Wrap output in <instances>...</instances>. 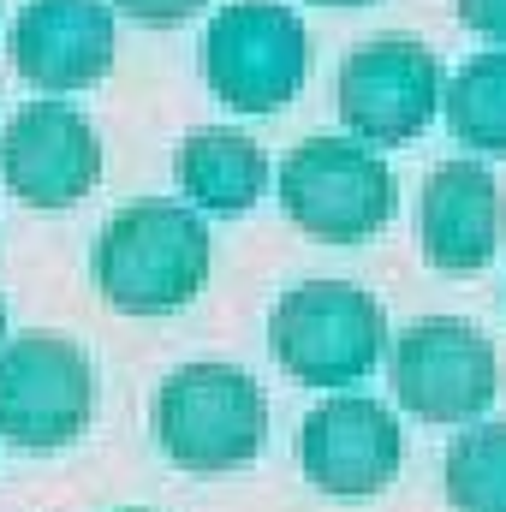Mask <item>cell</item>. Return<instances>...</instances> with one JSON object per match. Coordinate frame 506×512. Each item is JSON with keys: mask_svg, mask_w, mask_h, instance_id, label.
<instances>
[{"mask_svg": "<svg viewBox=\"0 0 506 512\" xmlns=\"http://www.w3.org/2000/svg\"><path fill=\"white\" fill-rule=\"evenodd\" d=\"M0 179L30 209H72L102 179V137L72 102H24L0 131Z\"/></svg>", "mask_w": 506, "mask_h": 512, "instance_id": "obj_9", "label": "cell"}, {"mask_svg": "<svg viewBox=\"0 0 506 512\" xmlns=\"http://www.w3.org/2000/svg\"><path fill=\"white\" fill-rule=\"evenodd\" d=\"M173 179L185 185V197L197 209L215 215H245L256 197L268 191V155L262 143L233 126H203L191 137H179L173 149Z\"/></svg>", "mask_w": 506, "mask_h": 512, "instance_id": "obj_13", "label": "cell"}, {"mask_svg": "<svg viewBox=\"0 0 506 512\" xmlns=\"http://www.w3.org/2000/svg\"><path fill=\"white\" fill-rule=\"evenodd\" d=\"M310 72V30L280 0H233L203 30V78L239 114H274Z\"/></svg>", "mask_w": 506, "mask_h": 512, "instance_id": "obj_6", "label": "cell"}, {"mask_svg": "<svg viewBox=\"0 0 506 512\" xmlns=\"http://www.w3.org/2000/svg\"><path fill=\"white\" fill-rule=\"evenodd\" d=\"M501 185L483 161H441L429 179H423V197H417V245L423 256L441 268V274H477L489 256L501 251Z\"/></svg>", "mask_w": 506, "mask_h": 512, "instance_id": "obj_12", "label": "cell"}, {"mask_svg": "<svg viewBox=\"0 0 506 512\" xmlns=\"http://www.w3.org/2000/svg\"><path fill=\"white\" fill-rule=\"evenodd\" d=\"M334 108L358 143H411L441 108V60L417 36H370L340 60Z\"/></svg>", "mask_w": 506, "mask_h": 512, "instance_id": "obj_8", "label": "cell"}, {"mask_svg": "<svg viewBox=\"0 0 506 512\" xmlns=\"http://www.w3.org/2000/svg\"><path fill=\"white\" fill-rule=\"evenodd\" d=\"M316 6H364V0H316Z\"/></svg>", "mask_w": 506, "mask_h": 512, "instance_id": "obj_18", "label": "cell"}, {"mask_svg": "<svg viewBox=\"0 0 506 512\" xmlns=\"http://www.w3.org/2000/svg\"><path fill=\"white\" fill-rule=\"evenodd\" d=\"M268 352L304 387H352L387 352V310L358 280H298L268 310Z\"/></svg>", "mask_w": 506, "mask_h": 512, "instance_id": "obj_3", "label": "cell"}, {"mask_svg": "<svg viewBox=\"0 0 506 512\" xmlns=\"http://www.w3.org/2000/svg\"><path fill=\"white\" fill-rule=\"evenodd\" d=\"M399 459H405L399 417L381 399H364V393L322 399L304 417V429H298V465H304V477L322 495H340V501L381 495L399 477Z\"/></svg>", "mask_w": 506, "mask_h": 512, "instance_id": "obj_10", "label": "cell"}, {"mask_svg": "<svg viewBox=\"0 0 506 512\" xmlns=\"http://www.w3.org/2000/svg\"><path fill=\"white\" fill-rule=\"evenodd\" d=\"M0 346H6V304H0Z\"/></svg>", "mask_w": 506, "mask_h": 512, "instance_id": "obj_19", "label": "cell"}, {"mask_svg": "<svg viewBox=\"0 0 506 512\" xmlns=\"http://www.w3.org/2000/svg\"><path fill=\"white\" fill-rule=\"evenodd\" d=\"M387 382L423 423H471L501 393V358L477 322L417 316L405 334H387Z\"/></svg>", "mask_w": 506, "mask_h": 512, "instance_id": "obj_7", "label": "cell"}, {"mask_svg": "<svg viewBox=\"0 0 506 512\" xmlns=\"http://www.w3.org/2000/svg\"><path fill=\"white\" fill-rule=\"evenodd\" d=\"M96 417V370L60 328H30L0 346V441L18 453H60Z\"/></svg>", "mask_w": 506, "mask_h": 512, "instance_id": "obj_4", "label": "cell"}, {"mask_svg": "<svg viewBox=\"0 0 506 512\" xmlns=\"http://www.w3.org/2000/svg\"><path fill=\"white\" fill-rule=\"evenodd\" d=\"M441 489L453 512H506V423H477L447 447Z\"/></svg>", "mask_w": 506, "mask_h": 512, "instance_id": "obj_15", "label": "cell"}, {"mask_svg": "<svg viewBox=\"0 0 506 512\" xmlns=\"http://www.w3.org/2000/svg\"><path fill=\"white\" fill-rule=\"evenodd\" d=\"M120 12H131L137 24H185L191 12H203L209 0H114Z\"/></svg>", "mask_w": 506, "mask_h": 512, "instance_id": "obj_16", "label": "cell"}, {"mask_svg": "<svg viewBox=\"0 0 506 512\" xmlns=\"http://www.w3.org/2000/svg\"><path fill=\"white\" fill-rule=\"evenodd\" d=\"M280 209L322 245H358L393 221V173L358 137H304L280 161Z\"/></svg>", "mask_w": 506, "mask_h": 512, "instance_id": "obj_5", "label": "cell"}, {"mask_svg": "<svg viewBox=\"0 0 506 512\" xmlns=\"http://www.w3.org/2000/svg\"><path fill=\"white\" fill-rule=\"evenodd\" d=\"M441 108L459 143L506 155V48L465 60L447 84H441Z\"/></svg>", "mask_w": 506, "mask_h": 512, "instance_id": "obj_14", "label": "cell"}, {"mask_svg": "<svg viewBox=\"0 0 506 512\" xmlns=\"http://www.w3.org/2000/svg\"><path fill=\"white\" fill-rule=\"evenodd\" d=\"M459 18L489 36V42H506V0H459Z\"/></svg>", "mask_w": 506, "mask_h": 512, "instance_id": "obj_17", "label": "cell"}, {"mask_svg": "<svg viewBox=\"0 0 506 512\" xmlns=\"http://www.w3.org/2000/svg\"><path fill=\"white\" fill-rule=\"evenodd\" d=\"M149 429L179 471H197V477L239 471L268 441V399L233 364H215V358L179 364L155 387Z\"/></svg>", "mask_w": 506, "mask_h": 512, "instance_id": "obj_2", "label": "cell"}, {"mask_svg": "<svg viewBox=\"0 0 506 512\" xmlns=\"http://www.w3.org/2000/svg\"><path fill=\"white\" fill-rule=\"evenodd\" d=\"M209 280V227L185 203H126L96 239V286L120 316H167Z\"/></svg>", "mask_w": 506, "mask_h": 512, "instance_id": "obj_1", "label": "cell"}, {"mask_svg": "<svg viewBox=\"0 0 506 512\" xmlns=\"http://www.w3.org/2000/svg\"><path fill=\"white\" fill-rule=\"evenodd\" d=\"M24 84L60 96L90 90L114 66V6L108 0H24L6 30Z\"/></svg>", "mask_w": 506, "mask_h": 512, "instance_id": "obj_11", "label": "cell"}]
</instances>
